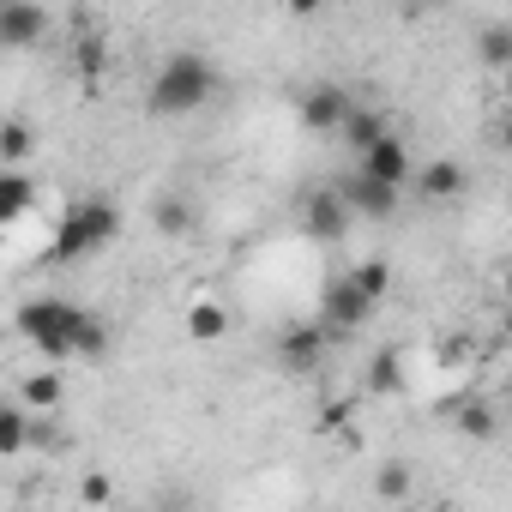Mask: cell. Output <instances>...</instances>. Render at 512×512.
<instances>
[{
    "instance_id": "cell-13",
    "label": "cell",
    "mask_w": 512,
    "mask_h": 512,
    "mask_svg": "<svg viewBox=\"0 0 512 512\" xmlns=\"http://www.w3.org/2000/svg\"><path fill=\"white\" fill-rule=\"evenodd\" d=\"M368 392H374V398H398V392H404V362H398V350H380V356L368 362Z\"/></svg>"
},
{
    "instance_id": "cell-19",
    "label": "cell",
    "mask_w": 512,
    "mask_h": 512,
    "mask_svg": "<svg viewBox=\"0 0 512 512\" xmlns=\"http://www.w3.org/2000/svg\"><path fill=\"white\" fill-rule=\"evenodd\" d=\"M31 151H37V133H31L25 121L0 127V157H7V163H19V157H31Z\"/></svg>"
},
{
    "instance_id": "cell-11",
    "label": "cell",
    "mask_w": 512,
    "mask_h": 512,
    "mask_svg": "<svg viewBox=\"0 0 512 512\" xmlns=\"http://www.w3.org/2000/svg\"><path fill=\"white\" fill-rule=\"evenodd\" d=\"M470 187V175H464V163H428L422 175H416V193L422 199H434V205H446V199H458Z\"/></svg>"
},
{
    "instance_id": "cell-7",
    "label": "cell",
    "mask_w": 512,
    "mask_h": 512,
    "mask_svg": "<svg viewBox=\"0 0 512 512\" xmlns=\"http://www.w3.org/2000/svg\"><path fill=\"white\" fill-rule=\"evenodd\" d=\"M302 223H308V235H314V241H344V229H350V211H344L338 187H320V193H308V205H302Z\"/></svg>"
},
{
    "instance_id": "cell-10",
    "label": "cell",
    "mask_w": 512,
    "mask_h": 512,
    "mask_svg": "<svg viewBox=\"0 0 512 512\" xmlns=\"http://www.w3.org/2000/svg\"><path fill=\"white\" fill-rule=\"evenodd\" d=\"M344 115H350V97H344L338 85H314V91L302 97V121H308V127H320V133L344 127Z\"/></svg>"
},
{
    "instance_id": "cell-17",
    "label": "cell",
    "mask_w": 512,
    "mask_h": 512,
    "mask_svg": "<svg viewBox=\"0 0 512 512\" xmlns=\"http://www.w3.org/2000/svg\"><path fill=\"white\" fill-rule=\"evenodd\" d=\"M187 332H193L199 344H211V338H223V332H229V314H223L217 302H199V308L187 314Z\"/></svg>"
},
{
    "instance_id": "cell-3",
    "label": "cell",
    "mask_w": 512,
    "mask_h": 512,
    "mask_svg": "<svg viewBox=\"0 0 512 512\" xmlns=\"http://www.w3.org/2000/svg\"><path fill=\"white\" fill-rule=\"evenodd\" d=\"M115 235H121V211H115L109 199H79V205L61 217L49 253H55V260H91V253H103Z\"/></svg>"
},
{
    "instance_id": "cell-22",
    "label": "cell",
    "mask_w": 512,
    "mask_h": 512,
    "mask_svg": "<svg viewBox=\"0 0 512 512\" xmlns=\"http://www.w3.org/2000/svg\"><path fill=\"white\" fill-rule=\"evenodd\" d=\"M151 217H157V229H163V235H181V229L193 223V211H187L181 199H157V211H151Z\"/></svg>"
},
{
    "instance_id": "cell-21",
    "label": "cell",
    "mask_w": 512,
    "mask_h": 512,
    "mask_svg": "<svg viewBox=\"0 0 512 512\" xmlns=\"http://www.w3.org/2000/svg\"><path fill=\"white\" fill-rule=\"evenodd\" d=\"M374 488H380L386 500H404V494H410V464H404V458L380 464V482H374Z\"/></svg>"
},
{
    "instance_id": "cell-12",
    "label": "cell",
    "mask_w": 512,
    "mask_h": 512,
    "mask_svg": "<svg viewBox=\"0 0 512 512\" xmlns=\"http://www.w3.org/2000/svg\"><path fill=\"white\" fill-rule=\"evenodd\" d=\"M31 205H37V187H31V175H19V169H0V223H19Z\"/></svg>"
},
{
    "instance_id": "cell-6",
    "label": "cell",
    "mask_w": 512,
    "mask_h": 512,
    "mask_svg": "<svg viewBox=\"0 0 512 512\" xmlns=\"http://www.w3.org/2000/svg\"><path fill=\"white\" fill-rule=\"evenodd\" d=\"M356 175H362V181H380V187H392V193H398V187L410 181V151H404V139H392V133H386L380 145H368Z\"/></svg>"
},
{
    "instance_id": "cell-9",
    "label": "cell",
    "mask_w": 512,
    "mask_h": 512,
    "mask_svg": "<svg viewBox=\"0 0 512 512\" xmlns=\"http://www.w3.org/2000/svg\"><path fill=\"white\" fill-rule=\"evenodd\" d=\"M278 356H284V368L308 374V368H320V356H326V332H320V326H290V332L278 338Z\"/></svg>"
},
{
    "instance_id": "cell-18",
    "label": "cell",
    "mask_w": 512,
    "mask_h": 512,
    "mask_svg": "<svg viewBox=\"0 0 512 512\" xmlns=\"http://www.w3.org/2000/svg\"><path fill=\"white\" fill-rule=\"evenodd\" d=\"M25 404H31V410H55V404H61V374H55V368L31 374V380H25Z\"/></svg>"
},
{
    "instance_id": "cell-8",
    "label": "cell",
    "mask_w": 512,
    "mask_h": 512,
    "mask_svg": "<svg viewBox=\"0 0 512 512\" xmlns=\"http://www.w3.org/2000/svg\"><path fill=\"white\" fill-rule=\"evenodd\" d=\"M338 199H344V211H350V217H368V223H386V217L398 211V193H392V187H380V181H362V175H356V181H344V187H338Z\"/></svg>"
},
{
    "instance_id": "cell-4",
    "label": "cell",
    "mask_w": 512,
    "mask_h": 512,
    "mask_svg": "<svg viewBox=\"0 0 512 512\" xmlns=\"http://www.w3.org/2000/svg\"><path fill=\"white\" fill-rule=\"evenodd\" d=\"M374 296L368 290H356L350 278H332L326 284V296H320V332L326 338H350V332H362L368 320H374Z\"/></svg>"
},
{
    "instance_id": "cell-2",
    "label": "cell",
    "mask_w": 512,
    "mask_h": 512,
    "mask_svg": "<svg viewBox=\"0 0 512 512\" xmlns=\"http://www.w3.org/2000/svg\"><path fill=\"white\" fill-rule=\"evenodd\" d=\"M145 97H151V115H193V109H205L217 97V67L205 55H193V49H175L157 67Z\"/></svg>"
},
{
    "instance_id": "cell-20",
    "label": "cell",
    "mask_w": 512,
    "mask_h": 512,
    "mask_svg": "<svg viewBox=\"0 0 512 512\" xmlns=\"http://www.w3.org/2000/svg\"><path fill=\"white\" fill-rule=\"evenodd\" d=\"M482 61H488V67H506V61H512V31H506V25H488V31H482Z\"/></svg>"
},
{
    "instance_id": "cell-23",
    "label": "cell",
    "mask_w": 512,
    "mask_h": 512,
    "mask_svg": "<svg viewBox=\"0 0 512 512\" xmlns=\"http://www.w3.org/2000/svg\"><path fill=\"white\" fill-rule=\"evenodd\" d=\"M79 494H85L91 506H109V494H115V488H109V476L97 470V476H85V488H79Z\"/></svg>"
},
{
    "instance_id": "cell-1",
    "label": "cell",
    "mask_w": 512,
    "mask_h": 512,
    "mask_svg": "<svg viewBox=\"0 0 512 512\" xmlns=\"http://www.w3.org/2000/svg\"><path fill=\"white\" fill-rule=\"evenodd\" d=\"M19 332L43 350V356H103L109 332L97 314L61 302V296H43V302H25L19 308Z\"/></svg>"
},
{
    "instance_id": "cell-16",
    "label": "cell",
    "mask_w": 512,
    "mask_h": 512,
    "mask_svg": "<svg viewBox=\"0 0 512 512\" xmlns=\"http://www.w3.org/2000/svg\"><path fill=\"white\" fill-rule=\"evenodd\" d=\"M458 434H464V440H494V410H488L482 398H464V404H458Z\"/></svg>"
},
{
    "instance_id": "cell-14",
    "label": "cell",
    "mask_w": 512,
    "mask_h": 512,
    "mask_svg": "<svg viewBox=\"0 0 512 512\" xmlns=\"http://www.w3.org/2000/svg\"><path fill=\"white\" fill-rule=\"evenodd\" d=\"M31 446V416L19 404H0V458H19Z\"/></svg>"
},
{
    "instance_id": "cell-5",
    "label": "cell",
    "mask_w": 512,
    "mask_h": 512,
    "mask_svg": "<svg viewBox=\"0 0 512 512\" xmlns=\"http://www.w3.org/2000/svg\"><path fill=\"white\" fill-rule=\"evenodd\" d=\"M43 31H49V13L37 0H0V49H31L43 43Z\"/></svg>"
},
{
    "instance_id": "cell-15",
    "label": "cell",
    "mask_w": 512,
    "mask_h": 512,
    "mask_svg": "<svg viewBox=\"0 0 512 512\" xmlns=\"http://www.w3.org/2000/svg\"><path fill=\"white\" fill-rule=\"evenodd\" d=\"M344 133H350V145H356V151H368V145H380V139H386V121H380L374 109H350V115H344Z\"/></svg>"
}]
</instances>
